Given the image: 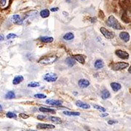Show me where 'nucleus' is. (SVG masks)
Returning a JSON list of instances; mask_svg holds the SVG:
<instances>
[{
  "instance_id": "obj_1",
  "label": "nucleus",
  "mask_w": 131,
  "mask_h": 131,
  "mask_svg": "<svg viewBox=\"0 0 131 131\" xmlns=\"http://www.w3.org/2000/svg\"><path fill=\"white\" fill-rule=\"evenodd\" d=\"M106 25H107L108 26H109V27H112L114 29L122 30L123 29L122 27V26L119 23V21L113 15H111V16L108 17L107 22H106Z\"/></svg>"
},
{
  "instance_id": "obj_2",
  "label": "nucleus",
  "mask_w": 131,
  "mask_h": 131,
  "mask_svg": "<svg viewBox=\"0 0 131 131\" xmlns=\"http://www.w3.org/2000/svg\"><path fill=\"white\" fill-rule=\"evenodd\" d=\"M58 59V57L56 55L53 56H48V57H44L39 60V63L43 66H47L49 64H52L54 62H55Z\"/></svg>"
},
{
  "instance_id": "obj_3",
  "label": "nucleus",
  "mask_w": 131,
  "mask_h": 131,
  "mask_svg": "<svg viewBox=\"0 0 131 131\" xmlns=\"http://www.w3.org/2000/svg\"><path fill=\"white\" fill-rule=\"evenodd\" d=\"M128 66H129V63H125V62H118V63H115L111 64V68L114 71L122 70V69H126Z\"/></svg>"
},
{
  "instance_id": "obj_4",
  "label": "nucleus",
  "mask_w": 131,
  "mask_h": 131,
  "mask_svg": "<svg viewBox=\"0 0 131 131\" xmlns=\"http://www.w3.org/2000/svg\"><path fill=\"white\" fill-rule=\"evenodd\" d=\"M58 75L55 73H47L44 76V79L48 82H53L58 79Z\"/></svg>"
},
{
  "instance_id": "obj_5",
  "label": "nucleus",
  "mask_w": 131,
  "mask_h": 131,
  "mask_svg": "<svg viewBox=\"0 0 131 131\" xmlns=\"http://www.w3.org/2000/svg\"><path fill=\"white\" fill-rule=\"evenodd\" d=\"M100 31H101L102 34L104 36V37L106 38L107 39H113L114 37V34L113 32L108 31V30L106 29L104 27H101L100 29Z\"/></svg>"
},
{
  "instance_id": "obj_6",
  "label": "nucleus",
  "mask_w": 131,
  "mask_h": 131,
  "mask_svg": "<svg viewBox=\"0 0 131 131\" xmlns=\"http://www.w3.org/2000/svg\"><path fill=\"white\" fill-rule=\"evenodd\" d=\"M115 54L122 59H128V58H129V54L122 50H117L115 52Z\"/></svg>"
},
{
  "instance_id": "obj_7",
  "label": "nucleus",
  "mask_w": 131,
  "mask_h": 131,
  "mask_svg": "<svg viewBox=\"0 0 131 131\" xmlns=\"http://www.w3.org/2000/svg\"><path fill=\"white\" fill-rule=\"evenodd\" d=\"M11 21L12 23L15 24H23V19L20 18V16L19 15H12L10 18Z\"/></svg>"
},
{
  "instance_id": "obj_8",
  "label": "nucleus",
  "mask_w": 131,
  "mask_h": 131,
  "mask_svg": "<svg viewBox=\"0 0 131 131\" xmlns=\"http://www.w3.org/2000/svg\"><path fill=\"white\" fill-rule=\"evenodd\" d=\"M90 84V83L88 79H81L78 82V84L81 88H86L89 87Z\"/></svg>"
},
{
  "instance_id": "obj_9",
  "label": "nucleus",
  "mask_w": 131,
  "mask_h": 131,
  "mask_svg": "<svg viewBox=\"0 0 131 131\" xmlns=\"http://www.w3.org/2000/svg\"><path fill=\"white\" fill-rule=\"evenodd\" d=\"M36 127L38 129H54L55 127L53 125L50 124H44V123H39L36 125Z\"/></svg>"
},
{
  "instance_id": "obj_10",
  "label": "nucleus",
  "mask_w": 131,
  "mask_h": 131,
  "mask_svg": "<svg viewBox=\"0 0 131 131\" xmlns=\"http://www.w3.org/2000/svg\"><path fill=\"white\" fill-rule=\"evenodd\" d=\"M45 103L48 105L55 106H59L62 104V101H60L58 100H53V99H48V100H46Z\"/></svg>"
},
{
  "instance_id": "obj_11",
  "label": "nucleus",
  "mask_w": 131,
  "mask_h": 131,
  "mask_svg": "<svg viewBox=\"0 0 131 131\" xmlns=\"http://www.w3.org/2000/svg\"><path fill=\"white\" fill-rule=\"evenodd\" d=\"M119 37H120V39L122 41H124L125 42H129L130 41V34L127 32H126V31H123V32L120 33L119 34Z\"/></svg>"
},
{
  "instance_id": "obj_12",
  "label": "nucleus",
  "mask_w": 131,
  "mask_h": 131,
  "mask_svg": "<svg viewBox=\"0 0 131 131\" xmlns=\"http://www.w3.org/2000/svg\"><path fill=\"white\" fill-rule=\"evenodd\" d=\"M76 104H77V106L78 107L82 108L83 109H88V108H90V106L89 104L85 103L81 101H77L76 102Z\"/></svg>"
},
{
  "instance_id": "obj_13",
  "label": "nucleus",
  "mask_w": 131,
  "mask_h": 131,
  "mask_svg": "<svg viewBox=\"0 0 131 131\" xmlns=\"http://www.w3.org/2000/svg\"><path fill=\"white\" fill-rule=\"evenodd\" d=\"M24 81V77L21 76V75H18L15 77V78L13 79L12 80V84L16 85V84H19L20 83H21L22 82Z\"/></svg>"
},
{
  "instance_id": "obj_14",
  "label": "nucleus",
  "mask_w": 131,
  "mask_h": 131,
  "mask_svg": "<svg viewBox=\"0 0 131 131\" xmlns=\"http://www.w3.org/2000/svg\"><path fill=\"white\" fill-rule=\"evenodd\" d=\"M65 61L66 63L69 66V67L74 66L75 65V63H76V60L74 59V58H72V57H68V58H66Z\"/></svg>"
},
{
  "instance_id": "obj_15",
  "label": "nucleus",
  "mask_w": 131,
  "mask_h": 131,
  "mask_svg": "<svg viewBox=\"0 0 131 131\" xmlns=\"http://www.w3.org/2000/svg\"><path fill=\"white\" fill-rule=\"evenodd\" d=\"M74 59L75 60L78 61L79 63L84 64V56H83L82 55H75L73 56Z\"/></svg>"
},
{
  "instance_id": "obj_16",
  "label": "nucleus",
  "mask_w": 131,
  "mask_h": 131,
  "mask_svg": "<svg viewBox=\"0 0 131 131\" xmlns=\"http://www.w3.org/2000/svg\"><path fill=\"white\" fill-rule=\"evenodd\" d=\"M94 66H95V69H102L104 66V63H103V61L102 60H95V63H94Z\"/></svg>"
},
{
  "instance_id": "obj_17",
  "label": "nucleus",
  "mask_w": 131,
  "mask_h": 131,
  "mask_svg": "<svg viewBox=\"0 0 131 131\" xmlns=\"http://www.w3.org/2000/svg\"><path fill=\"white\" fill-rule=\"evenodd\" d=\"M39 112H44V113H52L55 114V111L54 109L50 108H45V107H40L39 108Z\"/></svg>"
},
{
  "instance_id": "obj_18",
  "label": "nucleus",
  "mask_w": 131,
  "mask_h": 131,
  "mask_svg": "<svg viewBox=\"0 0 131 131\" xmlns=\"http://www.w3.org/2000/svg\"><path fill=\"white\" fill-rule=\"evenodd\" d=\"M54 39L51 36H42L40 38V41L44 43H50L53 42Z\"/></svg>"
},
{
  "instance_id": "obj_19",
  "label": "nucleus",
  "mask_w": 131,
  "mask_h": 131,
  "mask_svg": "<svg viewBox=\"0 0 131 131\" xmlns=\"http://www.w3.org/2000/svg\"><path fill=\"white\" fill-rule=\"evenodd\" d=\"M111 87H112L114 92H117L122 88L121 84L119 83H117V82H112L111 84Z\"/></svg>"
},
{
  "instance_id": "obj_20",
  "label": "nucleus",
  "mask_w": 131,
  "mask_h": 131,
  "mask_svg": "<svg viewBox=\"0 0 131 131\" xmlns=\"http://www.w3.org/2000/svg\"><path fill=\"white\" fill-rule=\"evenodd\" d=\"M110 96H111V94L107 90H103L101 92V98L103 100L107 99L108 98H110Z\"/></svg>"
},
{
  "instance_id": "obj_21",
  "label": "nucleus",
  "mask_w": 131,
  "mask_h": 131,
  "mask_svg": "<svg viewBox=\"0 0 131 131\" xmlns=\"http://www.w3.org/2000/svg\"><path fill=\"white\" fill-rule=\"evenodd\" d=\"M63 39L64 40H66V41H71L74 38V34L72 33V32H69V33H66L65 35L63 36Z\"/></svg>"
},
{
  "instance_id": "obj_22",
  "label": "nucleus",
  "mask_w": 131,
  "mask_h": 131,
  "mask_svg": "<svg viewBox=\"0 0 131 131\" xmlns=\"http://www.w3.org/2000/svg\"><path fill=\"white\" fill-rule=\"evenodd\" d=\"M50 15V10H48L47 9L42 10V11L40 12V16L43 18H48V16Z\"/></svg>"
},
{
  "instance_id": "obj_23",
  "label": "nucleus",
  "mask_w": 131,
  "mask_h": 131,
  "mask_svg": "<svg viewBox=\"0 0 131 131\" xmlns=\"http://www.w3.org/2000/svg\"><path fill=\"white\" fill-rule=\"evenodd\" d=\"M15 98V94L13 91H9L7 92L5 95V98L6 99H13Z\"/></svg>"
},
{
  "instance_id": "obj_24",
  "label": "nucleus",
  "mask_w": 131,
  "mask_h": 131,
  "mask_svg": "<svg viewBox=\"0 0 131 131\" xmlns=\"http://www.w3.org/2000/svg\"><path fill=\"white\" fill-rule=\"evenodd\" d=\"M63 113L67 116H79L80 113L77 112H69V111H64Z\"/></svg>"
},
{
  "instance_id": "obj_25",
  "label": "nucleus",
  "mask_w": 131,
  "mask_h": 131,
  "mask_svg": "<svg viewBox=\"0 0 131 131\" xmlns=\"http://www.w3.org/2000/svg\"><path fill=\"white\" fill-rule=\"evenodd\" d=\"M50 120L54 122L55 124H57V125H60L62 123V120L61 119H60L59 117H50Z\"/></svg>"
},
{
  "instance_id": "obj_26",
  "label": "nucleus",
  "mask_w": 131,
  "mask_h": 131,
  "mask_svg": "<svg viewBox=\"0 0 131 131\" xmlns=\"http://www.w3.org/2000/svg\"><path fill=\"white\" fill-rule=\"evenodd\" d=\"M39 86H40V84L38 82H31L28 84L29 88H37V87H39Z\"/></svg>"
},
{
  "instance_id": "obj_27",
  "label": "nucleus",
  "mask_w": 131,
  "mask_h": 131,
  "mask_svg": "<svg viewBox=\"0 0 131 131\" xmlns=\"http://www.w3.org/2000/svg\"><path fill=\"white\" fill-rule=\"evenodd\" d=\"M6 116H7V117L10 118V119H12V118L15 119V118L17 117V115H16L15 113H13V112H7V113L6 114Z\"/></svg>"
},
{
  "instance_id": "obj_28",
  "label": "nucleus",
  "mask_w": 131,
  "mask_h": 131,
  "mask_svg": "<svg viewBox=\"0 0 131 131\" xmlns=\"http://www.w3.org/2000/svg\"><path fill=\"white\" fill-rule=\"evenodd\" d=\"M93 107L95 108V109H98V110H99V111H101V112H106V108H105L102 107V106H99V105L94 104V105H93Z\"/></svg>"
},
{
  "instance_id": "obj_29",
  "label": "nucleus",
  "mask_w": 131,
  "mask_h": 131,
  "mask_svg": "<svg viewBox=\"0 0 131 131\" xmlns=\"http://www.w3.org/2000/svg\"><path fill=\"white\" fill-rule=\"evenodd\" d=\"M34 97L36 98H39V99H43V98H45L47 96L44 94H36L34 95Z\"/></svg>"
},
{
  "instance_id": "obj_30",
  "label": "nucleus",
  "mask_w": 131,
  "mask_h": 131,
  "mask_svg": "<svg viewBox=\"0 0 131 131\" xmlns=\"http://www.w3.org/2000/svg\"><path fill=\"white\" fill-rule=\"evenodd\" d=\"M15 37H17V35H16V34L10 33V34H9L7 36V39H13V38H15Z\"/></svg>"
},
{
  "instance_id": "obj_31",
  "label": "nucleus",
  "mask_w": 131,
  "mask_h": 131,
  "mask_svg": "<svg viewBox=\"0 0 131 131\" xmlns=\"http://www.w3.org/2000/svg\"><path fill=\"white\" fill-rule=\"evenodd\" d=\"M19 117H21V118H23V119H28L29 117V116L28 114H19Z\"/></svg>"
},
{
  "instance_id": "obj_32",
  "label": "nucleus",
  "mask_w": 131,
  "mask_h": 131,
  "mask_svg": "<svg viewBox=\"0 0 131 131\" xmlns=\"http://www.w3.org/2000/svg\"><path fill=\"white\" fill-rule=\"evenodd\" d=\"M118 122L117 121H116V120H108V125H114V124H116V123H117Z\"/></svg>"
},
{
  "instance_id": "obj_33",
  "label": "nucleus",
  "mask_w": 131,
  "mask_h": 131,
  "mask_svg": "<svg viewBox=\"0 0 131 131\" xmlns=\"http://www.w3.org/2000/svg\"><path fill=\"white\" fill-rule=\"evenodd\" d=\"M45 118V116H44V115H38L37 116V119H39V120H42Z\"/></svg>"
},
{
  "instance_id": "obj_34",
  "label": "nucleus",
  "mask_w": 131,
  "mask_h": 131,
  "mask_svg": "<svg viewBox=\"0 0 131 131\" xmlns=\"http://www.w3.org/2000/svg\"><path fill=\"white\" fill-rule=\"evenodd\" d=\"M6 1L7 0H0V3L2 4V5H6Z\"/></svg>"
},
{
  "instance_id": "obj_35",
  "label": "nucleus",
  "mask_w": 131,
  "mask_h": 131,
  "mask_svg": "<svg viewBox=\"0 0 131 131\" xmlns=\"http://www.w3.org/2000/svg\"><path fill=\"white\" fill-rule=\"evenodd\" d=\"M58 10H59V9H58V7H55V8H52V9H51L50 10H51L52 12H57V11H58Z\"/></svg>"
},
{
  "instance_id": "obj_36",
  "label": "nucleus",
  "mask_w": 131,
  "mask_h": 131,
  "mask_svg": "<svg viewBox=\"0 0 131 131\" xmlns=\"http://www.w3.org/2000/svg\"><path fill=\"white\" fill-rule=\"evenodd\" d=\"M4 38H5V36H4L3 34H0V41L4 40Z\"/></svg>"
},
{
  "instance_id": "obj_37",
  "label": "nucleus",
  "mask_w": 131,
  "mask_h": 131,
  "mask_svg": "<svg viewBox=\"0 0 131 131\" xmlns=\"http://www.w3.org/2000/svg\"><path fill=\"white\" fill-rule=\"evenodd\" d=\"M108 115V114L107 113H106V114H102L101 115V117H107Z\"/></svg>"
},
{
  "instance_id": "obj_38",
  "label": "nucleus",
  "mask_w": 131,
  "mask_h": 131,
  "mask_svg": "<svg viewBox=\"0 0 131 131\" xmlns=\"http://www.w3.org/2000/svg\"><path fill=\"white\" fill-rule=\"evenodd\" d=\"M128 72L130 74V72H131V66H130V68H129V69H128Z\"/></svg>"
},
{
  "instance_id": "obj_39",
  "label": "nucleus",
  "mask_w": 131,
  "mask_h": 131,
  "mask_svg": "<svg viewBox=\"0 0 131 131\" xmlns=\"http://www.w3.org/2000/svg\"><path fill=\"white\" fill-rule=\"evenodd\" d=\"M2 105H0V111H2Z\"/></svg>"
},
{
  "instance_id": "obj_40",
  "label": "nucleus",
  "mask_w": 131,
  "mask_h": 131,
  "mask_svg": "<svg viewBox=\"0 0 131 131\" xmlns=\"http://www.w3.org/2000/svg\"><path fill=\"white\" fill-rule=\"evenodd\" d=\"M27 131H36V130H27Z\"/></svg>"
}]
</instances>
